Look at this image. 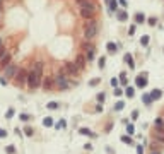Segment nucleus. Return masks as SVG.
I'll return each instance as SVG.
<instances>
[{"label":"nucleus","mask_w":164,"mask_h":154,"mask_svg":"<svg viewBox=\"0 0 164 154\" xmlns=\"http://www.w3.org/2000/svg\"><path fill=\"white\" fill-rule=\"evenodd\" d=\"M41 82H43V63L39 60H34L29 67L26 86L29 89H38V87H41Z\"/></svg>","instance_id":"1"},{"label":"nucleus","mask_w":164,"mask_h":154,"mask_svg":"<svg viewBox=\"0 0 164 154\" xmlns=\"http://www.w3.org/2000/svg\"><path fill=\"white\" fill-rule=\"evenodd\" d=\"M99 29H101V22L99 19H89V21H84V26H82V34H84V39L86 41H92L98 34H99Z\"/></svg>","instance_id":"2"},{"label":"nucleus","mask_w":164,"mask_h":154,"mask_svg":"<svg viewBox=\"0 0 164 154\" xmlns=\"http://www.w3.org/2000/svg\"><path fill=\"white\" fill-rule=\"evenodd\" d=\"M79 10V17L82 21H89V19H96L99 14V5H89V7H77Z\"/></svg>","instance_id":"3"},{"label":"nucleus","mask_w":164,"mask_h":154,"mask_svg":"<svg viewBox=\"0 0 164 154\" xmlns=\"http://www.w3.org/2000/svg\"><path fill=\"white\" fill-rule=\"evenodd\" d=\"M53 81H55V87H56L58 91H67V89L72 87V81H70V77L65 75V74H62V72H56L55 77H53Z\"/></svg>","instance_id":"4"},{"label":"nucleus","mask_w":164,"mask_h":154,"mask_svg":"<svg viewBox=\"0 0 164 154\" xmlns=\"http://www.w3.org/2000/svg\"><path fill=\"white\" fill-rule=\"evenodd\" d=\"M80 50H82V53H84L87 62H92L96 58V55H98V48H96V45L92 41H82L80 43Z\"/></svg>","instance_id":"5"},{"label":"nucleus","mask_w":164,"mask_h":154,"mask_svg":"<svg viewBox=\"0 0 164 154\" xmlns=\"http://www.w3.org/2000/svg\"><path fill=\"white\" fill-rule=\"evenodd\" d=\"M58 72L68 75L70 79H75V77H79V74H80V70L77 69V65H75L74 62H65V63L58 69Z\"/></svg>","instance_id":"6"},{"label":"nucleus","mask_w":164,"mask_h":154,"mask_svg":"<svg viewBox=\"0 0 164 154\" xmlns=\"http://www.w3.org/2000/svg\"><path fill=\"white\" fill-rule=\"evenodd\" d=\"M27 72H29V69H19L17 75L14 77V82H15L19 87H24V86L27 84Z\"/></svg>","instance_id":"7"},{"label":"nucleus","mask_w":164,"mask_h":154,"mask_svg":"<svg viewBox=\"0 0 164 154\" xmlns=\"http://www.w3.org/2000/svg\"><path fill=\"white\" fill-rule=\"evenodd\" d=\"M19 69H21V67H19L17 63H12V62H10L5 69H2V72H3V75H5L7 79H14V77L17 75V72H19Z\"/></svg>","instance_id":"8"},{"label":"nucleus","mask_w":164,"mask_h":154,"mask_svg":"<svg viewBox=\"0 0 164 154\" xmlns=\"http://www.w3.org/2000/svg\"><path fill=\"white\" fill-rule=\"evenodd\" d=\"M41 87L44 91H53L55 89V81H53V75H48V77H43V82H41Z\"/></svg>","instance_id":"9"},{"label":"nucleus","mask_w":164,"mask_h":154,"mask_svg":"<svg viewBox=\"0 0 164 154\" xmlns=\"http://www.w3.org/2000/svg\"><path fill=\"white\" fill-rule=\"evenodd\" d=\"M74 63L77 65V69H79L80 72H84V70H86V65H87V60H86V57H84V53H79Z\"/></svg>","instance_id":"10"},{"label":"nucleus","mask_w":164,"mask_h":154,"mask_svg":"<svg viewBox=\"0 0 164 154\" xmlns=\"http://www.w3.org/2000/svg\"><path fill=\"white\" fill-rule=\"evenodd\" d=\"M10 62H12V53L7 50V51H5V53L0 57V70H2V69H5V67L10 63Z\"/></svg>","instance_id":"11"},{"label":"nucleus","mask_w":164,"mask_h":154,"mask_svg":"<svg viewBox=\"0 0 164 154\" xmlns=\"http://www.w3.org/2000/svg\"><path fill=\"white\" fill-rule=\"evenodd\" d=\"M135 86H137V87H140V89H144V87L147 86V75H145V74L137 75V79H135Z\"/></svg>","instance_id":"12"},{"label":"nucleus","mask_w":164,"mask_h":154,"mask_svg":"<svg viewBox=\"0 0 164 154\" xmlns=\"http://www.w3.org/2000/svg\"><path fill=\"white\" fill-rule=\"evenodd\" d=\"M75 7H89V5H98L96 0H74Z\"/></svg>","instance_id":"13"},{"label":"nucleus","mask_w":164,"mask_h":154,"mask_svg":"<svg viewBox=\"0 0 164 154\" xmlns=\"http://www.w3.org/2000/svg\"><path fill=\"white\" fill-rule=\"evenodd\" d=\"M115 14H116V19H118L120 22H125V21L128 19V12H127L125 9H122V10H116Z\"/></svg>","instance_id":"14"},{"label":"nucleus","mask_w":164,"mask_h":154,"mask_svg":"<svg viewBox=\"0 0 164 154\" xmlns=\"http://www.w3.org/2000/svg\"><path fill=\"white\" fill-rule=\"evenodd\" d=\"M106 5H108V10H110L111 14H115V12L118 10V2H116V0H106Z\"/></svg>","instance_id":"15"},{"label":"nucleus","mask_w":164,"mask_h":154,"mask_svg":"<svg viewBox=\"0 0 164 154\" xmlns=\"http://www.w3.org/2000/svg\"><path fill=\"white\" fill-rule=\"evenodd\" d=\"M154 141H157L161 146H164V132L157 130V129H154Z\"/></svg>","instance_id":"16"},{"label":"nucleus","mask_w":164,"mask_h":154,"mask_svg":"<svg viewBox=\"0 0 164 154\" xmlns=\"http://www.w3.org/2000/svg\"><path fill=\"white\" fill-rule=\"evenodd\" d=\"M133 21H135V24H144L145 22V14L144 12H137L133 15Z\"/></svg>","instance_id":"17"},{"label":"nucleus","mask_w":164,"mask_h":154,"mask_svg":"<svg viewBox=\"0 0 164 154\" xmlns=\"http://www.w3.org/2000/svg\"><path fill=\"white\" fill-rule=\"evenodd\" d=\"M106 50H108L110 53H116V51H118V45H116L115 41H110V43L106 45Z\"/></svg>","instance_id":"18"},{"label":"nucleus","mask_w":164,"mask_h":154,"mask_svg":"<svg viewBox=\"0 0 164 154\" xmlns=\"http://www.w3.org/2000/svg\"><path fill=\"white\" fill-rule=\"evenodd\" d=\"M154 125H156V129H157V130H161V132H164V118H163V117H159V118H156V122H154Z\"/></svg>","instance_id":"19"},{"label":"nucleus","mask_w":164,"mask_h":154,"mask_svg":"<svg viewBox=\"0 0 164 154\" xmlns=\"http://www.w3.org/2000/svg\"><path fill=\"white\" fill-rule=\"evenodd\" d=\"M79 132H80V134H84V135H89L91 139H96V137H98V135H96L94 132H91L89 129H79Z\"/></svg>","instance_id":"20"},{"label":"nucleus","mask_w":164,"mask_h":154,"mask_svg":"<svg viewBox=\"0 0 164 154\" xmlns=\"http://www.w3.org/2000/svg\"><path fill=\"white\" fill-rule=\"evenodd\" d=\"M149 43H151V36H149V34H144V36L140 38V45H142V46H149Z\"/></svg>","instance_id":"21"},{"label":"nucleus","mask_w":164,"mask_h":154,"mask_svg":"<svg viewBox=\"0 0 164 154\" xmlns=\"http://www.w3.org/2000/svg\"><path fill=\"white\" fill-rule=\"evenodd\" d=\"M123 58H125V62L128 63V67H130V69H135V62H133V58H132V55H125Z\"/></svg>","instance_id":"22"},{"label":"nucleus","mask_w":164,"mask_h":154,"mask_svg":"<svg viewBox=\"0 0 164 154\" xmlns=\"http://www.w3.org/2000/svg\"><path fill=\"white\" fill-rule=\"evenodd\" d=\"M118 81H120V84H122L123 87H127V86H128V79H127V74H123V72H122Z\"/></svg>","instance_id":"23"},{"label":"nucleus","mask_w":164,"mask_h":154,"mask_svg":"<svg viewBox=\"0 0 164 154\" xmlns=\"http://www.w3.org/2000/svg\"><path fill=\"white\" fill-rule=\"evenodd\" d=\"M151 98H152V101L159 99V98H161V91H159V89H154V91L151 93Z\"/></svg>","instance_id":"24"},{"label":"nucleus","mask_w":164,"mask_h":154,"mask_svg":"<svg viewBox=\"0 0 164 154\" xmlns=\"http://www.w3.org/2000/svg\"><path fill=\"white\" fill-rule=\"evenodd\" d=\"M125 94H127L128 98H133V94H135V89H133V87H128V86H127V87H125Z\"/></svg>","instance_id":"25"},{"label":"nucleus","mask_w":164,"mask_h":154,"mask_svg":"<svg viewBox=\"0 0 164 154\" xmlns=\"http://www.w3.org/2000/svg\"><path fill=\"white\" fill-rule=\"evenodd\" d=\"M142 101H144V105H151V103H152L151 94H142Z\"/></svg>","instance_id":"26"},{"label":"nucleus","mask_w":164,"mask_h":154,"mask_svg":"<svg viewBox=\"0 0 164 154\" xmlns=\"http://www.w3.org/2000/svg\"><path fill=\"white\" fill-rule=\"evenodd\" d=\"M145 22L149 26H157V17H149V19H145Z\"/></svg>","instance_id":"27"},{"label":"nucleus","mask_w":164,"mask_h":154,"mask_svg":"<svg viewBox=\"0 0 164 154\" xmlns=\"http://www.w3.org/2000/svg\"><path fill=\"white\" fill-rule=\"evenodd\" d=\"M104 65H106V57H99V60H98V67H99V69H104Z\"/></svg>","instance_id":"28"},{"label":"nucleus","mask_w":164,"mask_h":154,"mask_svg":"<svg viewBox=\"0 0 164 154\" xmlns=\"http://www.w3.org/2000/svg\"><path fill=\"white\" fill-rule=\"evenodd\" d=\"M46 108H48V110H58V103H56V101H50V103L46 105Z\"/></svg>","instance_id":"29"},{"label":"nucleus","mask_w":164,"mask_h":154,"mask_svg":"<svg viewBox=\"0 0 164 154\" xmlns=\"http://www.w3.org/2000/svg\"><path fill=\"white\" fill-rule=\"evenodd\" d=\"M123 108H125V103H123V101H118V103L115 105V110H116V111H122Z\"/></svg>","instance_id":"30"},{"label":"nucleus","mask_w":164,"mask_h":154,"mask_svg":"<svg viewBox=\"0 0 164 154\" xmlns=\"http://www.w3.org/2000/svg\"><path fill=\"white\" fill-rule=\"evenodd\" d=\"M43 125H44V127H51V125H53V120H51L50 117H46V118L43 120Z\"/></svg>","instance_id":"31"},{"label":"nucleus","mask_w":164,"mask_h":154,"mask_svg":"<svg viewBox=\"0 0 164 154\" xmlns=\"http://www.w3.org/2000/svg\"><path fill=\"white\" fill-rule=\"evenodd\" d=\"M24 134H26V135H27V137H31V135H33V134H34V130H33V129H31V127H27V125H26V127H24Z\"/></svg>","instance_id":"32"},{"label":"nucleus","mask_w":164,"mask_h":154,"mask_svg":"<svg viewBox=\"0 0 164 154\" xmlns=\"http://www.w3.org/2000/svg\"><path fill=\"white\" fill-rule=\"evenodd\" d=\"M122 142H125V144H130V146L133 144V141L130 139V135H123V137H122Z\"/></svg>","instance_id":"33"},{"label":"nucleus","mask_w":164,"mask_h":154,"mask_svg":"<svg viewBox=\"0 0 164 154\" xmlns=\"http://www.w3.org/2000/svg\"><path fill=\"white\" fill-rule=\"evenodd\" d=\"M55 127H56V129H65V127H67V122H65V120H60Z\"/></svg>","instance_id":"34"},{"label":"nucleus","mask_w":164,"mask_h":154,"mask_svg":"<svg viewBox=\"0 0 164 154\" xmlns=\"http://www.w3.org/2000/svg\"><path fill=\"white\" fill-rule=\"evenodd\" d=\"M116 2H118V7H123V9H127V5H128L127 0H116Z\"/></svg>","instance_id":"35"},{"label":"nucleus","mask_w":164,"mask_h":154,"mask_svg":"<svg viewBox=\"0 0 164 154\" xmlns=\"http://www.w3.org/2000/svg\"><path fill=\"white\" fill-rule=\"evenodd\" d=\"M5 153H7V154H14V153H15V147H14V146H7Z\"/></svg>","instance_id":"36"},{"label":"nucleus","mask_w":164,"mask_h":154,"mask_svg":"<svg viewBox=\"0 0 164 154\" xmlns=\"http://www.w3.org/2000/svg\"><path fill=\"white\" fill-rule=\"evenodd\" d=\"M135 27H137V24H132V26H130V29H128V34H130V36L135 34Z\"/></svg>","instance_id":"37"},{"label":"nucleus","mask_w":164,"mask_h":154,"mask_svg":"<svg viewBox=\"0 0 164 154\" xmlns=\"http://www.w3.org/2000/svg\"><path fill=\"white\" fill-rule=\"evenodd\" d=\"M99 82H101V79H99V77H96V79H92V81H91L89 84H91V86H98Z\"/></svg>","instance_id":"38"},{"label":"nucleus","mask_w":164,"mask_h":154,"mask_svg":"<svg viewBox=\"0 0 164 154\" xmlns=\"http://www.w3.org/2000/svg\"><path fill=\"white\" fill-rule=\"evenodd\" d=\"M104 98H106V94H104V93H99V94H98V101H99V103H103V101H104Z\"/></svg>","instance_id":"39"},{"label":"nucleus","mask_w":164,"mask_h":154,"mask_svg":"<svg viewBox=\"0 0 164 154\" xmlns=\"http://www.w3.org/2000/svg\"><path fill=\"white\" fill-rule=\"evenodd\" d=\"M29 118H31V117H29V115H26V113H22V115H21V120H22V122H29Z\"/></svg>","instance_id":"40"},{"label":"nucleus","mask_w":164,"mask_h":154,"mask_svg":"<svg viewBox=\"0 0 164 154\" xmlns=\"http://www.w3.org/2000/svg\"><path fill=\"white\" fill-rule=\"evenodd\" d=\"M127 130H128V134H133V130H135V129H133V125H132V123H127Z\"/></svg>","instance_id":"41"},{"label":"nucleus","mask_w":164,"mask_h":154,"mask_svg":"<svg viewBox=\"0 0 164 154\" xmlns=\"http://www.w3.org/2000/svg\"><path fill=\"white\" fill-rule=\"evenodd\" d=\"M0 84H2V86H7V84H9V82H7V77H5V75H3V77H0Z\"/></svg>","instance_id":"42"},{"label":"nucleus","mask_w":164,"mask_h":154,"mask_svg":"<svg viewBox=\"0 0 164 154\" xmlns=\"http://www.w3.org/2000/svg\"><path fill=\"white\" fill-rule=\"evenodd\" d=\"M122 94H123V89L116 87V89H115V96H122Z\"/></svg>","instance_id":"43"},{"label":"nucleus","mask_w":164,"mask_h":154,"mask_svg":"<svg viewBox=\"0 0 164 154\" xmlns=\"http://www.w3.org/2000/svg\"><path fill=\"white\" fill-rule=\"evenodd\" d=\"M118 84H120V81H118V79H111V86H113V87H116Z\"/></svg>","instance_id":"44"},{"label":"nucleus","mask_w":164,"mask_h":154,"mask_svg":"<svg viewBox=\"0 0 164 154\" xmlns=\"http://www.w3.org/2000/svg\"><path fill=\"white\" fill-rule=\"evenodd\" d=\"M5 117H7V118H12V117H14V110H9V111L5 113Z\"/></svg>","instance_id":"45"},{"label":"nucleus","mask_w":164,"mask_h":154,"mask_svg":"<svg viewBox=\"0 0 164 154\" xmlns=\"http://www.w3.org/2000/svg\"><path fill=\"white\" fill-rule=\"evenodd\" d=\"M96 111H98V113H101V111H103V105H101V103H99V105H96Z\"/></svg>","instance_id":"46"},{"label":"nucleus","mask_w":164,"mask_h":154,"mask_svg":"<svg viewBox=\"0 0 164 154\" xmlns=\"http://www.w3.org/2000/svg\"><path fill=\"white\" fill-rule=\"evenodd\" d=\"M132 118H133V120H137V118H139V111H137V110L132 113Z\"/></svg>","instance_id":"47"},{"label":"nucleus","mask_w":164,"mask_h":154,"mask_svg":"<svg viewBox=\"0 0 164 154\" xmlns=\"http://www.w3.org/2000/svg\"><path fill=\"white\" fill-rule=\"evenodd\" d=\"M3 137H7V132H5V130H2V129H0V139H3Z\"/></svg>","instance_id":"48"},{"label":"nucleus","mask_w":164,"mask_h":154,"mask_svg":"<svg viewBox=\"0 0 164 154\" xmlns=\"http://www.w3.org/2000/svg\"><path fill=\"white\" fill-rule=\"evenodd\" d=\"M137 153H139V154H144V149H142V146H139V147H137Z\"/></svg>","instance_id":"49"},{"label":"nucleus","mask_w":164,"mask_h":154,"mask_svg":"<svg viewBox=\"0 0 164 154\" xmlns=\"http://www.w3.org/2000/svg\"><path fill=\"white\" fill-rule=\"evenodd\" d=\"M3 46V39H2V36H0V48Z\"/></svg>","instance_id":"50"},{"label":"nucleus","mask_w":164,"mask_h":154,"mask_svg":"<svg viewBox=\"0 0 164 154\" xmlns=\"http://www.w3.org/2000/svg\"><path fill=\"white\" fill-rule=\"evenodd\" d=\"M151 154H161L159 151H151Z\"/></svg>","instance_id":"51"},{"label":"nucleus","mask_w":164,"mask_h":154,"mask_svg":"<svg viewBox=\"0 0 164 154\" xmlns=\"http://www.w3.org/2000/svg\"><path fill=\"white\" fill-rule=\"evenodd\" d=\"M163 51H164V48H163Z\"/></svg>","instance_id":"52"},{"label":"nucleus","mask_w":164,"mask_h":154,"mask_svg":"<svg viewBox=\"0 0 164 154\" xmlns=\"http://www.w3.org/2000/svg\"><path fill=\"white\" fill-rule=\"evenodd\" d=\"M163 118H164V117H163Z\"/></svg>","instance_id":"53"}]
</instances>
